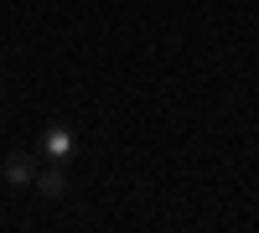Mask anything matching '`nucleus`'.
I'll return each mask as SVG.
<instances>
[{"label": "nucleus", "mask_w": 259, "mask_h": 233, "mask_svg": "<svg viewBox=\"0 0 259 233\" xmlns=\"http://www.w3.org/2000/svg\"><path fill=\"white\" fill-rule=\"evenodd\" d=\"M73 151H78V135L68 130V124H47V130H41V156H47L52 166H68Z\"/></svg>", "instance_id": "1"}, {"label": "nucleus", "mask_w": 259, "mask_h": 233, "mask_svg": "<svg viewBox=\"0 0 259 233\" xmlns=\"http://www.w3.org/2000/svg\"><path fill=\"white\" fill-rule=\"evenodd\" d=\"M31 176H36V156H31V151H11V156H6V181L31 187Z\"/></svg>", "instance_id": "2"}, {"label": "nucleus", "mask_w": 259, "mask_h": 233, "mask_svg": "<svg viewBox=\"0 0 259 233\" xmlns=\"http://www.w3.org/2000/svg\"><path fill=\"white\" fill-rule=\"evenodd\" d=\"M31 187H36L41 197H68V176H62V166H52V161H47V171H41V166H36Z\"/></svg>", "instance_id": "3"}]
</instances>
